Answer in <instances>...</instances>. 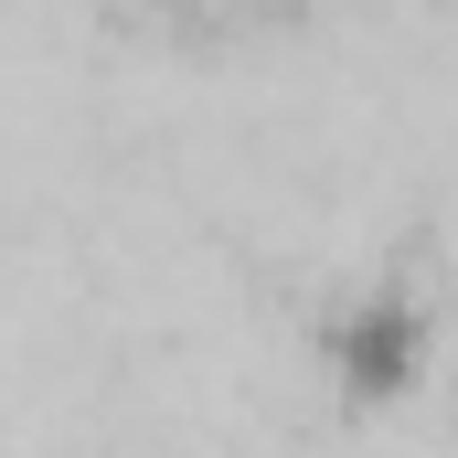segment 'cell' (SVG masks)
<instances>
[{"instance_id":"cell-1","label":"cell","mask_w":458,"mask_h":458,"mask_svg":"<svg viewBox=\"0 0 458 458\" xmlns=\"http://www.w3.org/2000/svg\"><path fill=\"white\" fill-rule=\"evenodd\" d=\"M437 352H448V310H437V288L416 267H362V277H342L310 310V373L352 416L416 405L427 373H437Z\"/></svg>"}]
</instances>
